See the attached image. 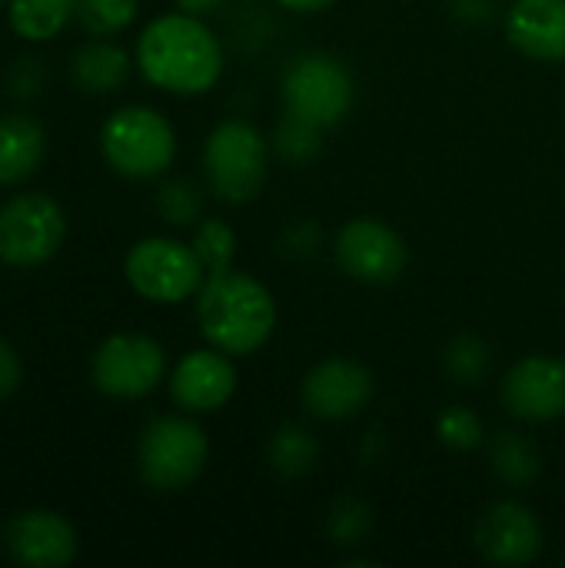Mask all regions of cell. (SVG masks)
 <instances>
[{
    "instance_id": "cell-1",
    "label": "cell",
    "mask_w": 565,
    "mask_h": 568,
    "mask_svg": "<svg viewBox=\"0 0 565 568\" xmlns=\"http://www.w3.org/2000/svg\"><path fill=\"white\" fill-rule=\"evenodd\" d=\"M133 60L150 87L173 97H200L223 77L220 37L186 10L153 17L137 37Z\"/></svg>"
},
{
    "instance_id": "cell-2",
    "label": "cell",
    "mask_w": 565,
    "mask_h": 568,
    "mask_svg": "<svg viewBox=\"0 0 565 568\" xmlns=\"http://www.w3.org/2000/svg\"><path fill=\"white\" fill-rule=\"evenodd\" d=\"M196 323L210 346L230 356H250L276 329L273 293L250 273H210L196 293Z\"/></svg>"
},
{
    "instance_id": "cell-3",
    "label": "cell",
    "mask_w": 565,
    "mask_h": 568,
    "mask_svg": "<svg viewBox=\"0 0 565 568\" xmlns=\"http://www.w3.org/2000/svg\"><path fill=\"white\" fill-rule=\"evenodd\" d=\"M100 153L123 180H157L176 160V130L160 110L130 103L103 120Z\"/></svg>"
},
{
    "instance_id": "cell-4",
    "label": "cell",
    "mask_w": 565,
    "mask_h": 568,
    "mask_svg": "<svg viewBox=\"0 0 565 568\" xmlns=\"http://www.w3.org/2000/svg\"><path fill=\"white\" fill-rule=\"evenodd\" d=\"M270 173L266 136L250 120H223L203 143V176L216 200L243 206L260 196Z\"/></svg>"
},
{
    "instance_id": "cell-5",
    "label": "cell",
    "mask_w": 565,
    "mask_h": 568,
    "mask_svg": "<svg viewBox=\"0 0 565 568\" xmlns=\"http://www.w3.org/2000/svg\"><path fill=\"white\" fill-rule=\"evenodd\" d=\"M210 459V443L200 423L183 416H157L137 443V469L153 493H180L200 479Z\"/></svg>"
},
{
    "instance_id": "cell-6",
    "label": "cell",
    "mask_w": 565,
    "mask_h": 568,
    "mask_svg": "<svg viewBox=\"0 0 565 568\" xmlns=\"http://www.w3.org/2000/svg\"><path fill=\"white\" fill-rule=\"evenodd\" d=\"M123 276L137 296L160 306H176L200 293L206 270L193 243L173 236H147L127 250Z\"/></svg>"
},
{
    "instance_id": "cell-7",
    "label": "cell",
    "mask_w": 565,
    "mask_h": 568,
    "mask_svg": "<svg viewBox=\"0 0 565 568\" xmlns=\"http://www.w3.org/2000/svg\"><path fill=\"white\" fill-rule=\"evenodd\" d=\"M63 240L67 213L50 193H17L0 206V266L37 270L60 253Z\"/></svg>"
},
{
    "instance_id": "cell-8",
    "label": "cell",
    "mask_w": 565,
    "mask_h": 568,
    "mask_svg": "<svg viewBox=\"0 0 565 568\" xmlns=\"http://www.w3.org/2000/svg\"><path fill=\"white\" fill-rule=\"evenodd\" d=\"M353 73L350 67L323 50L300 53L283 73V103L290 113L330 130L353 110Z\"/></svg>"
},
{
    "instance_id": "cell-9",
    "label": "cell",
    "mask_w": 565,
    "mask_h": 568,
    "mask_svg": "<svg viewBox=\"0 0 565 568\" xmlns=\"http://www.w3.org/2000/svg\"><path fill=\"white\" fill-rule=\"evenodd\" d=\"M167 376V349L143 333L107 336L90 359V383L110 399H143Z\"/></svg>"
},
{
    "instance_id": "cell-10",
    "label": "cell",
    "mask_w": 565,
    "mask_h": 568,
    "mask_svg": "<svg viewBox=\"0 0 565 568\" xmlns=\"http://www.w3.org/2000/svg\"><path fill=\"white\" fill-rule=\"evenodd\" d=\"M333 256L350 280L366 286L396 283L410 263L403 236L376 216H356L343 223L333 240Z\"/></svg>"
},
{
    "instance_id": "cell-11",
    "label": "cell",
    "mask_w": 565,
    "mask_h": 568,
    "mask_svg": "<svg viewBox=\"0 0 565 568\" xmlns=\"http://www.w3.org/2000/svg\"><path fill=\"white\" fill-rule=\"evenodd\" d=\"M373 396H376L373 373L366 366H360L353 359H340V356L316 363L303 376V386H300L303 409L323 423L353 419L356 413H363L370 406Z\"/></svg>"
},
{
    "instance_id": "cell-12",
    "label": "cell",
    "mask_w": 565,
    "mask_h": 568,
    "mask_svg": "<svg viewBox=\"0 0 565 568\" xmlns=\"http://www.w3.org/2000/svg\"><path fill=\"white\" fill-rule=\"evenodd\" d=\"M3 549L27 568L70 566L80 552L73 523L53 509H23L3 529Z\"/></svg>"
},
{
    "instance_id": "cell-13",
    "label": "cell",
    "mask_w": 565,
    "mask_h": 568,
    "mask_svg": "<svg viewBox=\"0 0 565 568\" xmlns=\"http://www.w3.org/2000/svg\"><path fill=\"white\" fill-rule=\"evenodd\" d=\"M503 406L523 423H553L565 416V359L523 356L503 379Z\"/></svg>"
},
{
    "instance_id": "cell-14",
    "label": "cell",
    "mask_w": 565,
    "mask_h": 568,
    "mask_svg": "<svg viewBox=\"0 0 565 568\" xmlns=\"http://www.w3.org/2000/svg\"><path fill=\"white\" fill-rule=\"evenodd\" d=\"M236 393V366L230 353L206 346L190 349L170 373V399L190 416H206L223 409Z\"/></svg>"
},
{
    "instance_id": "cell-15",
    "label": "cell",
    "mask_w": 565,
    "mask_h": 568,
    "mask_svg": "<svg viewBox=\"0 0 565 568\" xmlns=\"http://www.w3.org/2000/svg\"><path fill=\"white\" fill-rule=\"evenodd\" d=\"M473 542L496 566H526L543 552V526L529 506L503 499L476 519Z\"/></svg>"
},
{
    "instance_id": "cell-16",
    "label": "cell",
    "mask_w": 565,
    "mask_h": 568,
    "mask_svg": "<svg viewBox=\"0 0 565 568\" xmlns=\"http://www.w3.org/2000/svg\"><path fill=\"white\" fill-rule=\"evenodd\" d=\"M506 33L533 60H565V0H516L506 13Z\"/></svg>"
},
{
    "instance_id": "cell-17",
    "label": "cell",
    "mask_w": 565,
    "mask_h": 568,
    "mask_svg": "<svg viewBox=\"0 0 565 568\" xmlns=\"http://www.w3.org/2000/svg\"><path fill=\"white\" fill-rule=\"evenodd\" d=\"M47 156V130L30 113L0 116V186L30 180Z\"/></svg>"
},
{
    "instance_id": "cell-18",
    "label": "cell",
    "mask_w": 565,
    "mask_h": 568,
    "mask_svg": "<svg viewBox=\"0 0 565 568\" xmlns=\"http://www.w3.org/2000/svg\"><path fill=\"white\" fill-rule=\"evenodd\" d=\"M130 70H133V60L130 53L107 40V37H93L87 40L83 47H77L73 60H70V77L73 83L90 93V97H107V93H117L127 80H130Z\"/></svg>"
},
{
    "instance_id": "cell-19",
    "label": "cell",
    "mask_w": 565,
    "mask_h": 568,
    "mask_svg": "<svg viewBox=\"0 0 565 568\" xmlns=\"http://www.w3.org/2000/svg\"><path fill=\"white\" fill-rule=\"evenodd\" d=\"M3 10L23 43H50L77 20V0H7Z\"/></svg>"
},
{
    "instance_id": "cell-20",
    "label": "cell",
    "mask_w": 565,
    "mask_h": 568,
    "mask_svg": "<svg viewBox=\"0 0 565 568\" xmlns=\"http://www.w3.org/2000/svg\"><path fill=\"white\" fill-rule=\"evenodd\" d=\"M490 466L500 476V483H506L513 489H526L539 479L543 459H539L536 443L526 433L503 429L490 443Z\"/></svg>"
},
{
    "instance_id": "cell-21",
    "label": "cell",
    "mask_w": 565,
    "mask_h": 568,
    "mask_svg": "<svg viewBox=\"0 0 565 568\" xmlns=\"http://www.w3.org/2000/svg\"><path fill=\"white\" fill-rule=\"evenodd\" d=\"M266 459H270V466H273L280 476L300 479V476H306V473L316 466V459H320V443H316V436H313L310 429H303V426H296V423H286V426H280V429L270 436V443H266Z\"/></svg>"
},
{
    "instance_id": "cell-22",
    "label": "cell",
    "mask_w": 565,
    "mask_h": 568,
    "mask_svg": "<svg viewBox=\"0 0 565 568\" xmlns=\"http://www.w3.org/2000/svg\"><path fill=\"white\" fill-rule=\"evenodd\" d=\"M490 346L480 339V336H473V333H463V336H456L450 346H446V353H443V369H446V376L453 379V383H460V386H480L483 379H486V373H490Z\"/></svg>"
},
{
    "instance_id": "cell-23",
    "label": "cell",
    "mask_w": 565,
    "mask_h": 568,
    "mask_svg": "<svg viewBox=\"0 0 565 568\" xmlns=\"http://www.w3.org/2000/svg\"><path fill=\"white\" fill-rule=\"evenodd\" d=\"M140 0H77V23L90 37H117L137 20Z\"/></svg>"
},
{
    "instance_id": "cell-24",
    "label": "cell",
    "mask_w": 565,
    "mask_h": 568,
    "mask_svg": "<svg viewBox=\"0 0 565 568\" xmlns=\"http://www.w3.org/2000/svg\"><path fill=\"white\" fill-rule=\"evenodd\" d=\"M193 250L210 273H223V270H233V256H236V233L230 223L223 220H200L196 230H193Z\"/></svg>"
},
{
    "instance_id": "cell-25",
    "label": "cell",
    "mask_w": 565,
    "mask_h": 568,
    "mask_svg": "<svg viewBox=\"0 0 565 568\" xmlns=\"http://www.w3.org/2000/svg\"><path fill=\"white\" fill-rule=\"evenodd\" d=\"M273 146L276 153L286 160V163H306L320 153L323 146V126L296 116V113H283V120L276 123V136H273Z\"/></svg>"
},
{
    "instance_id": "cell-26",
    "label": "cell",
    "mask_w": 565,
    "mask_h": 568,
    "mask_svg": "<svg viewBox=\"0 0 565 568\" xmlns=\"http://www.w3.org/2000/svg\"><path fill=\"white\" fill-rule=\"evenodd\" d=\"M157 213L170 226H196L203 220V193L196 183L176 176L157 190Z\"/></svg>"
},
{
    "instance_id": "cell-27",
    "label": "cell",
    "mask_w": 565,
    "mask_h": 568,
    "mask_svg": "<svg viewBox=\"0 0 565 568\" xmlns=\"http://www.w3.org/2000/svg\"><path fill=\"white\" fill-rule=\"evenodd\" d=\"M436 436H440V443H443L446 449H453V453H473V449L483 446L486 426H483V419H480L473 409H466V406H450V409H443L440 419H436Z\"/></svg>"
},
{
    "instance_id": "cell-28",
    "label": "cell",
    "mask_w": 565,
    "mask_h": 568,
    "mask_svg": "<svg viewBox=\"0 0 565 568\" xmlns=\"http://www.w3.org/2000/svg\"><path fill=\"white\" fill-rule=\"evenodd\" d=\"M326 529H330V536H333L336 546H356V542H363V539L370 536V529H373V513H370V506H366L363 499L343 496V499L333 503Z\"/></svg>"
},
{
    "instance_id": "cell-29",
    "label": "cell",
    "mask_w": 565,
    "mask_h": 568,
    "mask_svg": "<svg viewBox=\"0 0 565 568\" xmlns=\"http://www.w3.org/2000/svg\"><path fill=\"white\" fill-rule=\"evenodd\" d=\"M320 226L313 220H300V223H290L280 236V250L283 256H293V260H310L316 250H320Z\"/></svg>"
},
{
    "instance_id": "cell-30",
    "label": "cell",
    "mask_w": 565,
    "mask_h": 568,
    "mask_svg": "<svg viewBox=\"0 0 565 568\" xmlns=\"http://www.w3.org/2000/svg\"><path fill=\"white\" fill-rule=\"evenodd\" d=\"M43 83H47V73H43L40 60H33V57L17 60V63L10 67V73H7V90H10V97H20V100L40 93Z\"/></svg>"
},
{
    "instance_id": "cell-31",
    "label": "cell",
    "mask_w": 565,
    "mask_h": 568,
    "mask_svg": "<svg viewBox=\"0 0 565 568\" xmlns=\"http://www.w3.org/2000/svg\"><path fill=\"white\" fill-rule=\"evenodd\" d=\"M20 386H23V359L7 339H0V403L17 396Z\"/></svg>"
},
{
    "instance_id": "cell-32",
    "label": "cell",
    "mask_w": 565,
    "mask_h": 568,
    "mask_svg": "<svg viewBox=\"0 0 565 568\" xmlns=\"http://www.w3.org/2000/svg\"><path fill=\"white\" fill-rule=\"evenodd\" d=\"M450 10L463 23H486L496 13V0H450Z\"/></svg>"
},
{
    "instance_id": "cell-33",
    "label": "cell",
    "mask_w": 565,
    "mask_h": 568,
    "mask_svg": "<svg viewBox=\"0 0 565 568\" xmlns=\"http://www.w3.org/2000/svg\"><path fill=\"white\" fill-rule=\"evenodd\" d=\"M176 3V10H186V13H196V17H203V13H213V10H220L226 0H173Z\"/></svg>"
},
{
    "instance_id": "cell-34",
    "label": "cell",
    "mask_w": 565,
    "mask_h": 568,
    "mask_svg": "<svg viewBox=\"0 0 565 568\" xmlns=\"http://www.w3.org/2000/svg\"><path fill=\"white\" fill-rule=\"evenodd\" d=\"M276 3L286 7V10H296V13H316V10H326L336 0H276Z\"/></svg>"
},
{
    "instance_id": "cell-35",
    "label": "cell",
    "mask_w": 565,
    "mask_h": 568,
    "mask_svg": "<svg viewBox=\"0 0 565 568\" xmlns=\"http://www.w3.org/2000/svg\"><path fill=\"white\" fill-rule=\"evenodd\" d=\"M0 7H7V0H0Z\"/></svg>"
}]
</instances>
